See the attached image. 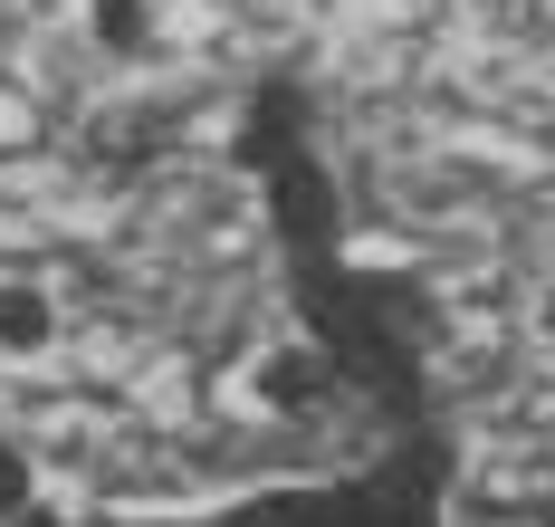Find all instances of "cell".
Returning <instances> with one entry per match:
<instances>
[{"instance_id": "cell-3", "label": "cell", "mask_w": 555, "mask_h": 527, "mask_svg": "<svg viewBox=\"0 0 555 527\" xmlns=\"http://www.w3.org/2000/svg\"><path fill=\"white\" fill-rule=\"evenodd\" d=\"M20 509H29V461L0 451V518H20Z\"/></svg>"}, {"instance_id": "cell-2", "label": "cell", "mask_w": 555, "mask_h": 527, "mask_svg": "<svg viewBox=\"0 0 555 527\" xmlns=\"http://www.w3.org/2000/svg\"><path fill=\"white\" fill-rule=\"evenodd\" d=\"M96 39H106L115 59H134V49L154 39V20H144V0H96Z\"/></svg>"}, {"instance_id": "cell-1", "label": "cell", "mask_w": 555, "mask_h": 527, "mask_svg": "<svg viewBox=\"0 0 555 527\" xmlns=\"http://www.w3.org/2000/svg\"><path fill=\"white\" fill-rule=\"evenodd\" d=\"M49 336H57L49 297H39V288H0V346H10V355H39Z\"/></svg>"}]
</instances>
